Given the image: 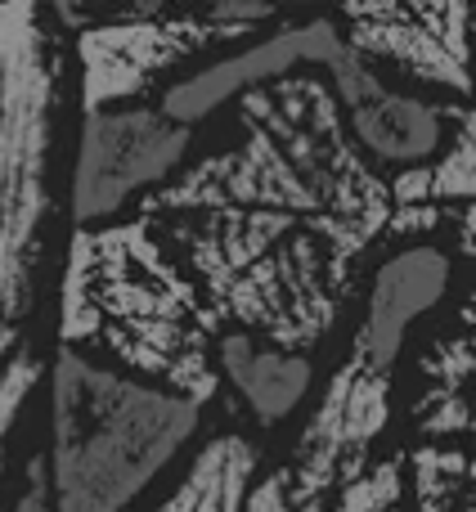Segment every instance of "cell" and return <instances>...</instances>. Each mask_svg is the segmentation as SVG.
Here are the masks:
<instances>
[{
    "label": "cell",
    "mask_w": 476,
    "mask_h": 512,
    "mask_svg": "<svg viewBox=\"0 0 476 512\" xmlns=\"http://www.w3.org/2000/svg\"><path fill=\"white\" fill-rule=\"evenodd\" d=\"M189 396L140 387L63 346L50 400V512H122L194 436Z\"/></svg>",
    "instance_id": "obj_1"
},
{
    "label": "cell",
    "mask_w": 476,
    "mask_h": 512,
    "mask_svg": "<svg viewBox=\"0 0 476 512\" xmlns=\"http://www.w3.org/2000/svg\"><path fill=\"white\" fill-rule=\"evenodd\" d=\"M194 292L171 274L140 225L108 234H81L63 288V337H108L117 355L171 378L189 400H207L212 378L203 364V328L189 324Z\"/></svg>",
    "instance_id": "obj_2"
},
{
    "label": "cell",
    "mask_w": 476,
    "mask_h": 512,
    "mask_svg": "<svg viewBox=\"0 0 476 512\" xmlns=\"http://www.w3.org/2000/svg\"><path fill=\"white\" fill-rule=\"evenodd\" d=\"M54 72L36 9H0V355L18 342L45 216Z\"/></svg>",
    "instance_id": "obj_3"
},
{
    "label": "cell",
    "mask_w": 476,
    "mask_h": 512,
    "mask_svg": "<svg viewBox=\"0 0 476 512\" xmlns=\"http://www.w3.org/2000/svg\"><path fill=\"white\" fill-rule=\"evenodd\" d=\"M189 149V126H176L158 108L86 113L72 176V216L81 225L122 212L140 189L176 171Z\"/></svg>",
    "instance_id": "obj_4"
},
{
    "label": "cell",
    "mask_w": 476,
    "mask_h": 512,
    "mask_svg": "<svg viewBox=\"0 0 476 512\" xmlns=\"http://www.w3.org/2000/svg\"><path fill=\"white\" fill-rule=\"evenodd\" d=\"M234 27H221L212 14H167L144 5L117 23H99L81 32V63H86V113H104L126 95H140L158 72L189 59L207 41H221Z\"/></svg>",
    "instance_id": "obj_5"
},
{
    "label": "cell",
    "mask_w": 476,
    "mask_h": 512,
    "mask_svg": "<svg viewBox=\"0 0 476 512\" xmlns=\"http://www.w3.org/2000/svg\"><path fill=\"white\" fill-rule=\"evenodd\" d=\"M337 50H342V36H337V27L328 18H315L306 27H288V32L270 36V41L252 45V50L234 54V59L212 63V68L185 77L180 86H171L167 99H162V117L176 126H189L198 117H207L212 108H221L238 90H252L261 81L283 77L297 63H328Z\"/></svg>",
    "instance_id": "obj_6"
},
{
    "label": "cell",
    "mask_w": 476,
    "mask_h": 512,
    "mask_svg": "<svg viewBox=\"0 0 476 512\" xmlns=\"http://www.w3.org/2000/svg\"><path fill=\"white\" fill-rule=\"evenodd\" d=\"M328 68H333L337 95H342L364 149L378 153L382 162L432 158L436 144H441V113H436L432 104L396 95L391 86H382V77L351 45H342V50L328 59Z\"/></svg>",
    "instance_id": "obj_7"
},
{
    "label": "cell",
    "mask_w": 476,
    "mask_h": 512,
    "mask_svg": "<svg viewBox=\"0 0 476 512\" xmlns=\"http://www.w3.org/2000/svg\"><path fill=\"white\" fill-rule=\"evenodd\" d=\"M382 418H387V378H378V373L360 378V364L346 369L342 378L333 382V391H328V405L319 409L315 427H310L306 441H301L297 504H310L342 463L360 459V450L373 441Z\"/></svg>",
    "instance_id": "obj_8"
},
{
    "label": "cell",
    "mask_w": 476,
    "mask_h": 512,
    "mask_svg": "<svg viewBox=\"0 0 476 512\" xmlns=\"http://www.w3.org/2000/svg\"><path fill=\"white\" fill-rule=\"evenodd\" d=\"M445 279H450V261L432 248H409L382 265L360 342V360L369 364V373L382 378L391 369V360L400 355V342H405V328L441 301Z\"/></svg>",
    "instance_id": "obj_9"
},
{
    "label": "cell",
    "mask_w": 476,
    "mask_h": 512,
    "mask_svg": "<svg viewBox=\"0 0 476 512\" xmlns=\"http://www.w3.org/2000/svg\"><path fill=\"white\" fill-rule=\"evenodd\" d=\"M355 45L373 50L382 59L400 63L405 72L427 81H445V86L468 90V50L463 41L450 36H432L423 27V9H351Z\"/></svg>",
    "instance_id": "obj_10"
},
{
    "label": "cell",
    "mask_w": 476,
    "mask_h": 512,
    "mask_svg": "<svg viewBox=\"0 0 476 512\" xmlns=\"http://www.w3.org/2000/svg\"><path fill=\"white\" fill-rule=\"evenodd\" d=\"M221 369L247 400L261 427H274L297 409V400L310 387V360L301 355H274L261 351L247 333H225L221 337Z\"/></svg>",
    "instance_id": "obj_11"
},
{
    "label": "cell",
    "mask_w": 476,
    "mask_h": 512,
    "mask_svg": "<svg viewBox=\"0 0 476 512\" xmlns=\"http://www.w3.org/2000/svg\"><path fill=\"white\" fill-rule=\"evenodd\" d=\"M396 481H400L396 463H387V468H378L373 477L355 481V486L346 490V499H342L337 512H382V508H391L396 504Z\"/></svg>",
    "instance_id": "obj_12"
},
{
    "label": "cell",
    "mask_w": 476,
    "mask_h": 512,
    "mask_svg": "<svg viewBox=\"0 0 476 512\" xmlns=\"http://www.w3.org/2000/svg\"><path fill=\"white\" fill-rule=\"evenodd\" d=\"M432 189L436 194H476V135H472L468 153H463L459 162H450V167L436 171Z\"/></svg>",
    "instance_id": "obj_13"
},
{
    "label": "cell",
    "mask_w": 476,
    "mask_h": 512,
    "mask_svg": "<svg viewBox=\"0 0 476 512\" xmlns=\"http://www.w3.org/2000/svg\"><path fill=\"white\" fill-rule=\"evenodd\" d=\"M14 512H50V486H45V463L41 459L27 468V490L18 495Z\"/></svg>",
    "instance_id": "obj_14"
},
{
    "label": "cell",
    "mask_w": 476,
    "mask_h": 512,
    "mask_svg": "<svg viewBox=\"0 0 476 512\" xmlns=\"http://www.w3.org/2000/svg\"><path fill=\"white\" fill-rule=\"evenodd\" d=\"M247 512H292L288 504V495H283V477H274V481H265L261 490H256L252 499H247Z\"/></svg>",
    "instance_id": "obj_15"
},
{
    "label": "cell",
    "mask_w": 476,
    "mask_h": 512,
    "mask_svg": "<svg viewBox=\"0 0 476 512\" xmlns=\"http://www.w3.org/2000/svg\"><path fill=\"white\" fill-rule=\"evenodd\" d=\"M450 512H454V508H450ZM459 512H476V495H472V499H468V504H463Z\"/></svg>",
    "instance_id": "obj_16"
},
{
    "label": "cell",
    "mask_w": 476,
    "mask_h": 512,
    "mask_svg": "<svg viewBox=\"0 0 476 512\" xmlns=\"http://www.w3.org/2000/svg\"><path fill=\"white\" fill-rule=\"evenodd\" d=\"M468 423H476V409H472V418H468Z\"/></svg>",
    "instance_id": "obj_17"
}]
</instances>
